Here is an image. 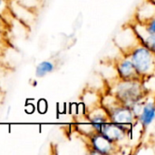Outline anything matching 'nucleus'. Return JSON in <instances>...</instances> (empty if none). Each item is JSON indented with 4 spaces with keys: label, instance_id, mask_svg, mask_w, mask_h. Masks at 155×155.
I'll return each instance as SVG.
<instances>
[{
    "label": "nucleus",
    "instance_id": "nucleus-1",
    "mask_svg": "<svg viewBox=\"0 0 155 155\" xmlns=\"http://www.w3.org/2000/svg\"><path fill=\"white\" fill-rule=\"evenodd\" d=\"M154 51L143 45L134 49L131 56L134 67L141 76L153 75L154 71Z\"/></svg>",
    "mask_w": 155,
    "mask_h": 155
},
{
    "label": "nucleus",
    "instance_id": "nucleus-2",
    "mask_svg": "<svg viewBox=\"0 0 155 155\" xmlns=\"http://www.w3.org/2000/svg\"><path fill=\"white\" fill-rule=\"evenodd\" d=\"M142 85L139 81H124L120 84L116 90V98L124 105L130 107V104H136L142 96ZM132 107V106H131Z\"/></svg>",
    "mask_w": 155,
    "mask_h": 155
},
{
    "label": "nucleus",
    "instance_id": "nucleus-3",
    "mask_svg": "<svg viewBox=\"0 0 155 155\" xmlns=\"http://www.w3.org/2000/svg\"><path fill=\"white\" fill-rule=\"evenodd\" d=\"M105 110L108 114L110 122L123 126L133 124L134 119L136 118L133 110L124 104H117Z\"/></svg>",
    "mask_w": 155,
    "mask_h": 155
},
{
    "label": "nucleus",
    "instance_id": "nucleus-4",
    "mask_svg": "<svg viewBox=\"0 0 155 155\" xmlns=\"http://www.w3.org/2000/svg\"><path fill=\"white\" fill-rule=\"evenodd\" d=\"M98 132L114 143L123 141L126 137V134H127L125 126H123V125H120L112 122H107V123L103 124L100 126Z\"/></svg>",
    "mask_w": 155,
    "mask_h": 155
},
{
    "label": "nucleus",
    "instance_id": "nucleus-5",
    "mask_svg": "<svg viewBox=\"0 0 155 155\" xmlns=\"http://www.w3.org/2000/svg\"><path fill=\"white\" fill-rule=\"evenodd\" d=\"M118 73L124 81H140L141 75L137 72L131 59H123L118 63Z\"/></svg>",
    "mask_w": 155,
    "mask_h": 155
},
{
    "label": "nucleus",
    "instance_id": "nucleus-6",
    "mask_svg": "<svg viewBox=\"0 0 155 155\" xmlns=\"http://www.w3.org/2000/svg\"><path fill=\"white\" fill-rule=\"evenodd\" d=\"M90 139H91V143L93 145V149L95 150L94 152L95 153H100V154L112 153L114 143L109 141L102 134L96 132L93 134Z\"/></svg>",
    "mask_w": 155,
    "mask_h": 155
},
{
    "label": "nucleus",
    "instance_id": "nucleus-7",
    "mask_svg": "<svg viewBox=\"0 0 155 155\" xmlns=\"http://www.w3.org/2000/svg\"><path fill=\"white\" fill-rule=\"evenodd\" d=\"M154 104L153 103H147L143 104L138 114V120L143 127L149 126L154 120Z\"/></svg>",
    "mask_w": 155,
    "mask_h": 155
},
{
    "label": "nucleus",
    "instance_id": "nucleus-8",
    "mask_svg": "<svg viewBox=\"0 0 155 155\" xmlns=\"http://www.w3.org/2000/svg\"><path fill=\"white\" fill-rule=\"evenodd\" d=\"M54 69V64L50 61H44L40 63L35 69V75L37 77H44L46 74L53 72Z\"/></svg>",
    "mask_w": 155,
    "mask_h": 155
},
{
    "label": "nucleus",
    "instance_id": "nucleus-9",
    "mask_svg": "<svg viewBox=\"0 0 155 155\" xmlns=\"http://www.w3.org/2000/svg\"><path fill=\"white\" fill-rule=\"evenodd\" d=\"M7 2L6 0H0V16L3 18L7 12Z\"/></svg>",
    "mask_w": 155,
    "mask_h": 155
},
{
    "label": "nucleus",
    "instance_id": "nucleus-10",
    "mask_svg": "<svg viewBox=\"0 0 155 155\" xmlns=\"http://www.w3.org/2000/svg\"><path fill=\"white\" fill-rule=\"evenodd\" d=\"M3 22H4V20H3V18H2V17L0 16V25H1V24H2Z\"/></svg>",
    "mask_w": 155,
    "mask_h": 155
}]
</instances>
